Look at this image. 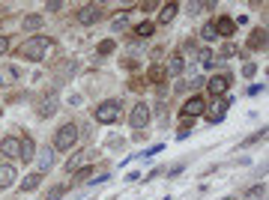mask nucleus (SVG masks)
Segmentation results:
<instances>
[{
  "mask_svg": "<svg viewBox=\"0 0 269 200\" xmlns=\"http://www.w3.org/2000/svg\"><path fill=\"white\" fill-rule=\"evenodd\" d=\"M212 27H215V33H218V36H225V39H228V36H234V30H236L234 18H228V15H221V18H218V21H215Z\"/></svg>",
  "mask_w": 269,
  "mask_h": 200,
  "instance_id": "ddd939ff",
  "label": "nucleus"
},
{
  "mask_svg": "<svg viewBox=\"0 0 269 200\" xmlns=\"http://www.w3.org/2000/svg\"><path fill=\"white\" fill-rule=\"evenodd\" d=\"M18 140H21V146H18V159H21V162H33V159H36L33 137H27V134H24V137H18Z\"/></svg>",
  "mask_w": 269,
  "mask_h": 200,
  "instance_id": "1a4fd4ad",
  "label": "nucleus"
},
{
  "mask_svg": "<svg viewBox=\"0 0 269 200\" xmlns=\"http://www.w3.org/2000/svg\"><path fill=\"white\" fill-rule=\"evenodd\" d=\"M81 165H84V153H75V156L69 159L66 170H69V173H75V170H81Z\"/></svg>",
  "mask_w": 269,
  "mask_h": 200,
  "instance_id": "5701e85b",
  "label": "nucleus"
},
{
  "mask_svg": "<svg viewBox=\"0 0 269 200\" xmlns=\"http://www.w3.org/2000/svg\"><path fill=\"white\" fill-rule=\"evenodd\" d=\"M87 176H90V167H81V170H78V182H81V179H87Z\"/></svg>",
  "mask_w": 269,
  "mask_h": 200,
  "instance_id": "473e14b6",
  "label": "nucleus"
},
{
  "mask_svg": "<svg viewBox=\"0 0 269 200\" xmlns=\"http://www.w3.org/2000/svg\"><path fill=\"white\" fill-rule=\"evenodd\" d=\"M176 12H180V6H176V3H168V6L162 9V15H159V24H170Z\"/></svg>",
  "mask_w": 269,
  "mask_h": 200,
  "instance_id": "f3484780",
  "label": "nucleus"
},
{
  "mask_svg": "<svg viewBox=\"0 0 269 200\" xmlns=\"http://www.w3.org/2000/svg\"><path fill=\"white\" fill-rule=\"evenodd\" d=\"M9 51V36H0V54H6Z\"/></svg>",
  "mask_w": 269,
  "mask_h": 200,
  "instance_id": "7c9ffc66",
  "label": "nucleus"
},
{
  "mask_svg": "<svg viewBox=\"0 0 269 200\" xmlns=\"http://www.w3.org/2000/svg\"><path fill=\"white\" fill-rule=\"evenodd\" d=\"M45 9H48V12H60V9H63V3H60V0H48V3H45Z\"/></svg>",
  "mask_w": 269,
  "mask_h": 200,
  "instance_id": "c85d7f7f",
  "label": "nucleus"
},
{
  "mask_svg": "<svg viewBox=\"0 0 269 200\" xmlns=\"http://www.w3.org/2000/svg\"><path fill=\"white\" fill-rule=\"evenodd\" d=\"M248 194H251V197H263V185H257V188H251Z\"/></svg>",
  "mask_w": 269,
  "mask_h": 200,
  "instance_id": "72a5a7b5",
  "label": "nucleus"
},
{
  "mask_svg": "<svg viewBox=\"0 0 269 200\" xmlns=\"http://www.w3.org/2000/svg\"><path fill=\"white\" fill-rule=\"evenodd\" d=\"M78 134H81V129H78L75 123H66L60 132L54 134V140H51V149H57V153L72 149V146H75V140H78Z\"/></svg>",
  "mask_w": 269,
  "mask_h": 200,
  "instance_id": "f03ea898",
  "label": "nucleus"
},
{
  "mask_svg": "<svg viewBox=\"0 0 269 200\" xmlns=\"http://www.w3.org/2000/svg\"><path fill=\"white\" fill-rule=\"evenodd\" d=\"M114 48H117V45H114V39H102V42H99V54H102V57H105V54H111Z\"/></svg>",
  "mask_w": 269,
  "mask_h": 200,
  "instance_id": "393cba45",
  "label": "nucleus"
},
{
  "mask_svg": "<svg viewBox=\"0 0 269 200\" xmlns=\"http://www.w3.org/2000/svg\"><path fill=\"white\" fill-rule=\"evenodd\" d=\"M168 69H170V75H180V72H186V60H183V54H173Z\"/></svg>",
  "mask_w": 269,
  "mask_h": 200,
  "instance_id": "6ab92c4d",
  "label": "nucleus"
},
{
  "mask_svg": "<svg viewBox=\"0 0 269 200\" xmlns=\"http://www.w3.org/2000/svg\"><path fill=\"white\" fill-rule=\"evenodd\" d=\"M15 176H18V173H15V167L9 165V162L0 165V188H9V185L15 182Z\"/></svg>",
  "mask_w": 269,
  "mask_h": 200,
  "instance_id": "4468645a",
  "label": "nucleus"
},
{
  "mask_svg": "<svg viewBox=\"0 0 269 200\" xmlns=\"http://www.w3.org/2000/svg\"><path fill=\"white\" fill-rule=\"evenodd\" d=\"M18 146H21V140H18V137H3L0 153H3L6 159H18Z\"/></svg>",
  "mask_w": 269,
  "mask_h": 200,
  "instance_id": "f8f14e48",
  "label": "nucleus"
},
{
  "mask_svg": "<svg viewBox=\"0 0 269 200\" xmlns=\"http://www.w3.org/2000/svg\"><path fill=\"white\" fill-rule=\"evenodd\" d=\"M63 194H66V185H54L48 197H51V200H60V197H63Z\"/></svg>",
  "mask_w": 269,
  "mask_h": 200,
  "instance_id": "bb28decb",
  "label": "nucleus"
},
{
  "mask_svg": "<svg viewBox=\"0 0 269 200\" xmlns=\"http://www.w3.org/2000/svg\"><path fill=\"white\" fill-rule=\"evenodd\" d=\"M150 81H153V84H162V81H165V69L162 66H150Z\"/></svg>",
  "mask_w": 269,
  "mask_h": 200,
  "instance_id": "b1692460",
  "label": "nucleus"
},
{
  "mask_svg": "<svg viewBox=\"0 0 269 200\" xmlns=\"http://www.w3.org/2000/svg\"><path fill=\"white\" fill-rule=\"evenodd\" d=\"M225 200H234V197H225Z\"/></svg>",
  "mask_w": 269,
  "mask_h": 200,
  "instance_id": "f704fd0d",
  "label": "nucleus"
},
{
  "mask_svg": "<svg viewBox=\"0 0 269 200\" xmlns=\"http://www.w3.org/2000/svg\"><path fill=\"white\" fill-rule=\"evenodd\" d=\"M225 57H236V48L231 45V42H228V45L221 48V60H225Z\"/></svg>",
  "mask_w": 269,
  "mask_h": 200,
  "instance_id": "c756f323",
  "label": "nucleus"
},
{
  "mask_svg": "<svg viewBox=\"0 0 269 200\" xmlns=\"http://www.w3.org/2000/svg\"><path fill=\"white\" fill-rule=\"evenodd\" d=\"M180 111H183V117H186V120L201 117L203 111H206V102H203V96H192V99H186V105H183Z\"/></svg>",
  "mask_w": 269,
  "mask_h": 200,
  "instance_id": "423d86ee",
  "label": "nucleus"
},
{
  "mask_svg": "<svg viewBox=\"0 0 269 200\" xmlns=\"http://www.w3.org/2000/svg\"><path fill=\"white\" fill-rule=\"evenodd\" d=\"M18 75H21V72H18V69H15V66H9V69H0V84H3V81H9V84H12V81H18Z\"/></svg>",
  "mask_w": 269,
  "mask_h": 200,
  "instance_id": "aec40b11",
  "label": "nucleus"
},
{
  "mask_svg": "<svg viewBox=\"0 0 269 200\" xmlns=\"http://www.w3.org/2000/svg\"><path fill=\"white\" fill-rule=\"evenodd\" d=\"M231 81H234V78H231L228 72H225V75H212V81H209V93H212V96H225V93L231 90Z\"/></svg>",
  "mask_w": 269,
  "mask_h": 200,
  "instance_id": "0eeeda50",
  "label": "nucleus"
},
{
  "mask_svg": "<svg viewBox=\"0 0 269 200\" xmlns=\"http://www.w3.org/2000/svg\"><path fill=\"white\" fill-rule=\"evenodd\" d=\"M228 108H231V102H218V105H212V108H206L203 111V117H206V123H221L225 120V114H228Z\"/></svg>",
  "mask_w": 269,
  "mask_h": 200,
  "instance_id": "6e6552de",
  "label": "nucleus"
},
{
  "mask_svg": "<svg viewBox=\"0 0 269 200\" xmlns=\"http://www.w3.org/2000/svg\"><path fill=\"white\" fill-rule=\"evenodd\" d=\"M248 48H251V51H263V48H266V30H263V27H257V30L251 33Z\"/></svg>",
  "mask_w": 269,
  "mask_h": 200,
  "instance_id": "2eb2a0df",
  "label": "nucleus"
},
{
  "mask_svg": "<svg viewBox=\"0 0 269 200\" xmlns=\"http://www.w3.org/2000/svg\"><path fill=\"white\" fill-rule=\"evenodd\" d=\"M212 63H215V60H212V51H209V48H201V51H198V66H212Z\"/></svg>",
  "mask_w": 269,
  "mask_h": 200,
  "instance_id": "4be33fe9",
  "label": "nucleus"
},
{
  "mask_svg": "<svg viewBox=\"0 0 269 200\" xmlns=\"http://www.w3.org/2000/svg\"><path fill=\"white\" fill-rule=\"evenodd\" d=\"M21 27H24L27 33H33V30H39V27H42V18H39V15H24Z\"/></svg>",
  "mask_w": 269,
  "mask_h": 200,
  "instance_id": "a211bd4d",
  "label": "nucleus"
},
{
  "mask_svg": "<svg viewBox=\"0 0 269 200\" xmlns=\"http://www.w3.org/2000/svg\"><path fill=\"white\" fill-rule=\"evenodd\" d=\"M36 162H39V173L45 176V173H48V170L54 167V149H51V146L39 149V153H36Z\"/></svg>",
  "mask_w": 269,
  "mask_h": 200,
  "instance_id": "9d476101",
  "label": "nucleus"
},
{
  "mask_svg": "<svg viewBox=\"0 0 269 200\" xmlns=\"http://www.w3.org/2000/svg\"><path fill=\"white\" fill-rule=\"evenodd\" d=\"M153 30H156V24H153V21H141V24L134 27V36H141V39H144V36H150Z\"/></svg>",
  "mask_w": 269,
  "mask_h": 200,
  "instance_id": "412c9836",
  "label": "nucleus"
},
{
  "mask_svg": "<svg viewBox=\"0 0 269 200\" xmlns=\"http://www.w3.org/2000/svg\"><path fill=\"white\" fill-rule=\"evenodd\" d=\"M39 185H42V173L33 170V173H27V176L21 179V185H18V188H21V191H33V188H39Z\"/></svg>",
  "mask_w": 269,
  "mask_h": 200,
  "instance_id": "dca6fc26",
  "label": "nucleus"
},
{
  "mask_svg": "<svg viewBox=\"0 0 269 200\" xmlns=\"http://www.w3.org/2000/svg\"><path fill=\"white\" fill-rule=\"evenodd\" d=\"M54 48V39H48V36H30L21 48H18V54L24 57V60H45V54Z\"/></svg>",
  "mask_w": 269,
  "mask_h": 200,
  "instance_id": "f257e3e1",
  "label": "nucleus"
},
{
  "mask_svg": "<svg viewBox=\"0 0 269 200\" xmlns=\"http://www.w3.org/2000/svg\"><path fill=\"white\" fill-rule=\"evenodd\" d=\"M203 39H206V42L218 39V33H215V27H212V24H203Z\"/></svg>",
  "mask_w": 269,
  "mask_h": 200,
  "instance_id": "a878e982",
  "label": "nucleus"
},
{
  "mask_svg": "<svg viewBox=\"0 0 269 200\" xmlns=\"http://www.w3.org/2000/svg\"><path fill=\"white\" fill-rule=\"evenodd\" d=\"M242 75H245V78H254V75H257V66H254V63H245V66H242Z\"/></svg>",
  "mask_w": 269,
  "mask_h": 200,
  "instance_id": "cd10ccee",
  "label": "nucleus"
},
{
  "mask_svg": "<svg viewBox=\"0 0 269 200\" xmlns=\"http://www.w3.org/2000/svg\"><path fill=\"white\" fill-rule=\"evenodd\" d=\"M54 111H57V96H54V93H48L45 99L39 102V108H36V114H39L42 120H48V117H51Z\"/></svg>",
  "mask_w": 269,
  "mask_h": 200,
  "instance_id": "9b49d317",
  "label": "nucleus"
},
{
  "mask_svg": "<svg viewBox=\"0 0 269 200\" xmlns=\"http://www.w3.org/2000/svg\"><path fill=\"white\" fill-rule=\"evenodd\" d=\"M150 117H153V108L147 102H138V105H132V111H129V126L132 129H144L150 123Z\"/></svg>",
  "mask_w": 269,
  "mask_h": 200,
  "instance_id": "20e7f679",
  "label": "nucleus"
},
{
  "mask_svg": "<svg viewBox=\"0 0 269 200\" xmlns=\"http://www.w3.org/2000/svg\"><path fill=\"white\" fill-rule=\"evenodd\" d=\"M102 18H105V6H99V3H84L78 9V21L81 24H96Z\"/></svg>",
  "mask_w": 269,
  "mask_h": 200,
  "instance_id": "39448f33",
  "label": "nucleus"
},
{
  "mask_svg": "<svg viewBox=\"0 0 269 200\" xmlns=\"http://www.w3.org/2000/svg\"><path fill=\"white\" fill-rule=\"evenodd\" d=\"M126 24H129L126 18H117V21H114V30H126Z\"/></svg>",
  "mask_w": 269,
  "mask_h": 200,
  "instance_id": "2f4dec72",
  "label": "nucleus"
},
{
  "mask_svg": "<svg viewBox=\"0 0 269 200\" xmlns=\"http://www.w3.org/2000/svg\"><path fill=\"white\" fill-rule=\"evenodd\" d=\"M120 117H123V105L117 99H108L96 108V120H99V123H117Z\"/></svg>",
  "mask_w": 269,
  "mask_h": 200,
  "instance_id": "7ed1b4c3",
  "label": "nucleus"
}]
</instances>
